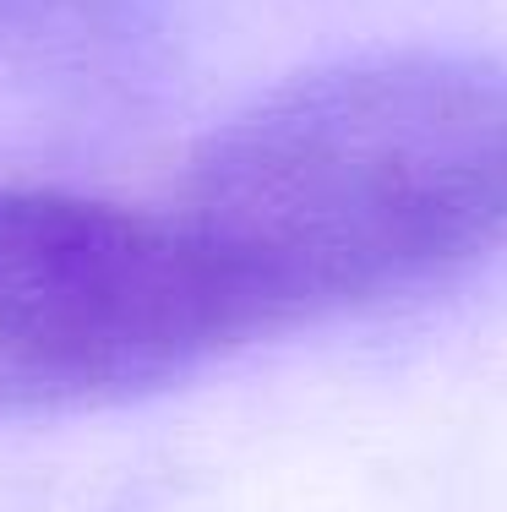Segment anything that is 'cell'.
I'll return each instance as SVG.
<instances>
[{"label":"cell","instance_id":"cell-2","mask_svg":"<svg viewBox=\"0 0 507 512\" xmlns=\"http://www.w3.org/2000/svg\"><path fill=\"white\" fill-rule=\"evenodd\" d=\"M257 338L251 300L180 213L0 186V414L126 404Z\"/></svg>","mask_w":507,"mask_h":512},{"label":"cell","instance_id":"cell-3","mask_svg":"<svg viewBox=\"0 0 507 512\" xmlns=\"http://www.w3.org/2000/svg\"><path fill=\"white\" fill-rule=\"evenodd\" d=\"M164 39V0H0V60L39 77L131 82Z\"/></svg>","mask_w":507,"mask_h":512},{"label":"cell","instance_id":"cell-1","mask_svg":"<svg viewBox=\"0 0 507 512\" xmlns=\"http://www.w3.org/2000/svg\"><path fill=\"white\" fill-rule=\"evenodd\" d=\"M175 213L268 338L475 273L507 256V55L295 71L197 142Z\"/></svg>","mask_w":507,"mask_h":512}]
</instances>
